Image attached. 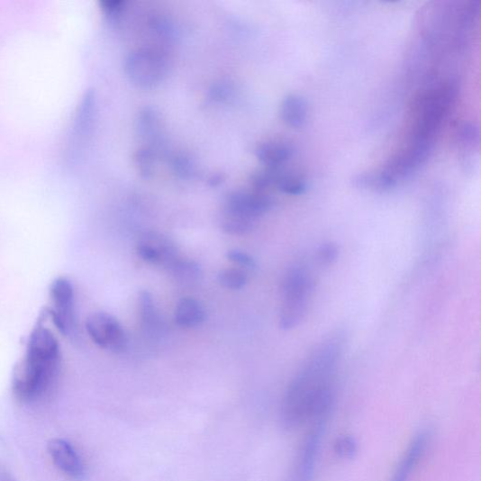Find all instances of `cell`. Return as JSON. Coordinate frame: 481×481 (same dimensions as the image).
Masks as SVG:
<instances>
[{"instance_id": "1", "label": "cell", "mask_w": 481, "mask_h": 481, "mask_svg": "<svg viewBox=\"0 0 481 481\" xmlns=\"http://www.w3.org/2000/svg\"><path fill=\"white\" fill-rule=\"evenodd\" d=\"M343 351L344 338L339 333L313 349L283 396L279 418L283 428L293 431L331 418Z\"/></svg>"}, {"instance_id": "2", "label": "cell", "mask_w": 481, "mask_h": 481, "mask_svg": "<svg viewBox=\"0 0 481 481\" xmlns=\"http://www.w3.org/2000/svg\"><path fill=\"white\" fill-rule=\"evenodd\" d=\"M60 366L59 340L41 316L31 333L23 358L15 367L12 383L14 397L23 404L45 398L59 378Z\"/></svg>"}, {"instance_id": "3", "label": "cell", "mask_w": 481, "mask_h": 481, "mask_svg": "<svg viewBox=\"0 0 481 481\" xmlns=\"http://www.w3.org/2000/svg\"><path fill=\"white\" fill-rule=\"evenodd\" d=\"M315 289V277L309 266L297 264L284 277L281 291L279 325L291 331L307 315Z\"/></svg>"}, {"instance_id": "4", "label": "cell", "mask_w": 481, "mask_h": 481, "mask_svg": "<svg viewBox=\"0 0 481 481\" xmlns=\"http://www.w3.org/2000/svg\"><path fill=\"white\" fill-rule=\"evenodd\" d=\"M168 63L159 49L145 48L131 53L125 61L127 77L143 89H151L167 77Z\"/></svg>"}, {"instance_id": "5", "label": "cell", "mask_w": 481, "mask_h": 481, "mask_svg": "<svg viewBox=\"0 0 481 481\" xmlns=\"http://www.w3.org/2000/svg\"><path fill=\"white\" fill-rule=\"evenodd\" d=\"M330 418L320 419L310 424L298 451L289 481H314L321 449Z\"/></svg>"}, {"instance_id": "6", "label": "cell", "mask_w": 481, "mask_h": 481, "mask_svg": "<svg viewBox=\"0 0 481 481\" xmlns=\"http://www.w3.org/2000/svg\"><path fill=\"white\" fill-rule=\"evenodd\" d=\"M50 308L46 314L50 318L57 330L68 335L75 322V289L73 283L67 277L54 279L50 288Z\"/></svg>"}, {"instance_id": "7", "label": "cell", "mask_w": 481, "mask_h": 481, "mask_svg": "<svg viewBox=\"0 0 481 481\" xmlns=\"http://www.w3.org/2000/svg\"><path fill=\"white\" fill-rule=\"evenodd\" d=\"M86 331L91 340L106 351L121 353L126 348L127 339L123 326L116 318L105 313L87 317Z\"/></svg>"}, {"instance_id": "8", "label": "cell", "mask_w": 481, "mask_h": 481, "mask_svg": "<svg viewBox=\"0 0 481 481\" xmlns=\"http://www.w3.org/2000/svg\"><path fill=\"white\" fill-rule=\"evenodd\" d=\"M140 257L150 265L169 270L180 258L179 250L167 236L149 231L143 233L137 245Z\"/></svg>"}, {"instance_id": "9", "label": "cell", "mask_w": 481, "mask_h": 481, "mask_svg": "<svg viewBox=\"0 0 481 481\" xmlns=\"http://www.w3.org/2000/svg\"><path fill=\"white\" fill-rule=\"evenodd\" d=\"M272 196L259 190H236L227 196L223 210L256 222L257 218L271 210Z\"/></svg>"}, {"instance_id": "10", "label": "cell", "mask_w": 481, "mask_h": 481, "mask_svg": "<svg viewBox=\"0 0 481 481\" xmlns=\"http://www.w3.org/2000/svg\"><path fill=\"white\" fill-rule=\"evenodd\" d=\"M431 441V434L421 431L413 437L389 481H409L419 467Z\"/></svg>"}, {"instance_id": "11", "label": "cell", "mask_w": 481, "mask_h": 481, "mask_svg": "<svg viewBox=\"0 0 481 481\" xmlns=\"http://www.w3.org/2000/svg\"><path fill=\"white\" fill-rule=\"evenodd\" d=\"M48 450L55 467L65 476L80 478L84 475L81 457L74 446L61 439L51 440Z\"/></svg>"}, {"instance_id": "12", "label": "cell", "mask_w": 481, "mask_h": 481, "mask_svg": "<svg viewBox=\"0 0 481 481\" xmlns=\"http://www.w3.org/2000/svg\"><path fill=\"white\" fill-rule=\"evenodd\" d=\"M294 152V146L280 139L268 140L256 148L257 159L267 168H280L293 158Z\"/></svg>"}, {"instance_id": "13", "label": "cell", "mask_w": 481, "mask_h": 481, "mask_svg": "<svg viewBox=\"0 0 481 481\" xmlns=\"http://www.w3.org/2000/svg\"><path fill=\"white\" fill-rule=\"evenodd\" d=\"M140 137L148 143V148L156 150L163 141V126L161 120L151 108H145L140 113L137 121Z\"/></svg>"}, {"instance_id": "14", "label": "cell", "mask_w": 481, "mask_h": 481, "mask_svg": "<svg viewBox=\"0 0 481 481\" xmlns=\"http://www.w3.org/2000/svg\"><path fill=\"white\" fill-rule=\"evenodd\" d=\"M139 311L142 328L150 336H158L163 331V322L152 296L141 292L139 297Z\"/></svg>"}, {"instance_id": "15", "label": "cell", "mask_w": 481, "mask_h": 481, "mask_svg": "<svg viewBox=\"0 0 481 481\" xmlns=\"http://www.w3.org/2000/svg\"><path fill=\"white\" fill-rule=\"evenodd\" d=\"M308 113L307 102L298 95H289L281 104V119L290 127H302L307 122Z\"/></svg>"}, {"instance_id": "16", "label": "cell", "mask_w": 481, "mask_h": 481, "mask_svg": "<svg viewBox=\"0 0 481 481\" xmlns=\"http://www.w3.org/2000/svg\"><path fill=\"white\" fill-rule=\"evenodd\" d=\"M205 320V311L199 301L183 298L175 311V321L183 327H195Z\"/></svg>"}, {"instance_id": "17", "label": "cell", "mask_w": 481, "mask_h": 481, "mask_svg": "<svg viewBox=\"0 0 481 481\" xmlns=\"http://www.w3.org/2000/svg\"><path fill=\"white\" fill-rule=\"evenodd\" d=\"M173 277L184 286H192L199 280L201 269L195 262L183 259L182 257L175 262L174 266L168 270Z\"/></svg>"}, {"instance_id": "18", "label": "cell", "mask_w": 481, "mask_h": 481, "mask_svg": "<svg viewBox=\"0 0 481 481\" xmlns=\"http://www.w3.org/2000/svg\"><path fill=\"white\" fill-rule=\"evenodd\" d=\"M255 222L243 216L223 210L222 227L231 235H245L252 231Z\"/></svg>"}, {"instance_id": "19", "label": "cell", "mask_w": 481, "mask_h": 481, "mask_svg": "<svg viewBox=\"0 0 481 481\" xmlns=\"http://www.w3.org/2000/svg\"><path fill=\"white\" fill-rule=\"evenodd\" d=\"M280 192L291 195H299L307 190V183L300 175L279 173L275 186Z\"/></svg>"}, {"instance_id": "20", "label": "cell", "mask_w": 481, "mask_h": 481, "mask_svg": "<svg viewBox=\"0 0 481 481\" xmlns=\"http://www.w3.org/2000/svg\"><path fill=\"white\" fill-rule=\"evenodd\" d=\"M135 163L139 172L143 177L149 178L155 172L157 164L156 150L144 147L138 150L135 156Z\"/></svg>"}, {"instance_id": "21", "label": "cell", "mask_w": 481, "mask_h": 481, "mask_svg": "<svg viewBox=\"0 0 481 481\" xmlns=\"http://www.w3.org/2000/svg\"><path fill=\"white\" fill-rule=\"evenodd\" d=\"M218 281L230 290H240L245 287L248 276L243 269L231 268L223 270L218 275Z\"/></svg>"}, {"instance_id": "22", "label": "cell", "mask_w": 481, "mask_h": 481, "mask_svg": "<svg viewBox=\"0 0 481 481\" xmlns=\"http://www.w3.org/2000/svg\"><path fill=\"white\" fill-rule=\"evenodd\" d=\"M172 168L175 173L184 179L193 178L196 169L194 159L187 154H179L175 157Z\"/></svg>"}, {"instance_id": "23", "label": "cell", "mask_w": 481, "mask_h": 481, "mask_svg": "<svg viewBox=\"0 0 481 481\" xmlns=\"http://www.w3.org/2000/svg\"><path fill=\"white\" fill-rule=\"evenodd\" d=\"M358 449L357 440L351 435L340 436L335 444V453L341 458H352Z\"/></svg>"}, {"instance_id": "24", "label": "cell", "mask_w": 481, "mask_h": 481, "mask_svg": "<svg viewBox=\"0 0 481 481\" xmlns=\"http://www.w3.org/2000/svg\"><path fill=\"white\" fill-rule=\"evenodd\" d=\"M211 98L218 103H229L234 96V86L229 81L213 84L210 91Z\"/></svg>"}, {"instance_id": "25", "label": "cell", "mask_w": 481, "mask_h": 481, "mask_svg": "<svg viewBox=\"0 0 481 481\" xmlns=\"http://www.w3.org/2000/svg\"><path fill=\"white\" fill-rule=\"evenodd\" d=\"M339 255L338 248L333 244L322 246L317 253V261L321 267H328L333 264Z\"/></svg>"}, {"instance_id": "26", "label": "cell", "mask_w": 481, "mask_h": 481, "mask_svg": "<svg viewBox=\"0 0 481 481\" xmlns=\"http://www.w3.org/2000/svg\"><path fill=\"white\" fill-rule=\"evenodd\" d=\"M227 257L231 261L233 262V264L240 268L245 269H253L256 267L253 258L242 250H230L227 254Z\"/></svg>"}, {"instance_id": "27", "label": "cell", "mask_w": 481, "mask_h": 481, "mask_svg": "<svg viewBox=\"0 0 481 481\" xmlns=\"http://www.w3.org/2000/svg\"><path fill=\"white\" fill-rule=\"evenodd\" d=\"M104 9L108 14L113 16L120 15L124 10V4L123 2H111L104 4Z\"/></svg>"}]
</instances>
